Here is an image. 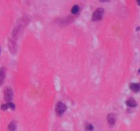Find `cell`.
Listing matches in <instances>:
<instances>
[{
    "instance_id": "cell-4",
    "label": "cell",
    "mask_w": 140,
    "mask_h": 131,
    "mask_svg": "<svg viewBox=\"0 0 140 131\" xmlns=\"http://www.w3.org/2000/svg\"><path fill=\"white\" fill-rule=\"evenodd\" d=\"M107 119L109 124L113 126V125L115 124V121H116V115L114 113H110L107 115Z\"/></svg>"
},
{
    "instance_id": "cell-12",
    "label": "cell",
    "mask_w": 140,
    "mask_h": 131,
    "mask_svg": "<svg viewBox=\"0 0 140 131\" xmlns=\"http://www.w3.org/2000/svg\"><path fill=\"white\" fill-rule=\"evenodd\" d=\"M7 104H8V108H10L11 109H13V110H14L15 108V105L14 104H13V102H8L7 103Z\"/></svg>"
},
{
    "instance_id": "cell-15",
    "label": "cell",
    "mask_w": 140,
    "mask_h": 131,
    "mask_svg": "<svg viewBox=\"0 0 140 131\" xmlns=\"http://www.w3.org/2000/svg\"><path fill=\"white\" fill-rule=\"evenodd\" d=\"M137 4L139 6H140V0H137Z\"/></svg>"
},
{
    "instance_id": "cell-11",
    "label": "cell",
    "mask_w": 140,
    "mask_h": 131,
    "mask_svg": "<svg viewBox=\"0 0 140 131\" xmlns=\"http://www.w3.org/2000/svg\"><path fill=\"white\" fill-rule=\"evenodd\" d=\"M94 130V127L90 124H87L85 126V130L87 131H92Z\"/></svg>"
},
{
    "instance_id": "cell-2",
    "label": "cell",
    "mask_w": 140,
    "mask_h": 131,
    "mask_svg": "<svg viewBox=\"0 0 140 131\" xmlns=\"http://www.w3.org/2000/svg\"><path fill=\"white\" fill-rule=\"evenodd\" d=\"M4 98L5 100L8 102H11L13 100V91L10 87H7L4 90Z\"/></svg>"
},
{
    "instance_id": "cell-14",
    "label": "cell",
    "mask_w": 140,
    "mask_h": 131,
    "mask_svg": "<svg viewBox=\"0 0 140 131\" xmlns=\"http://www.w3.org/2000/svg\"><path fill=\"white\" fill-rule=\"evenodd\" d=\"M101 2H109L110 0H99Z\"/></svg>"
},
{
    "instance_id": "cell-6",
    "label": "cell",
    "mask_w": 140,
    "mask_h": 131,
    "mask_svg": "<svg viewBox=\"0 0 140 131\" xmlns=\"http://www.w3.org/2000/svg\"><path fill=\"white\" fill-rule=\"evenodd\" d=\"M5 76H6V68L3 67L0 69V85H2L3 84Z\"/></svg>"
},
{
    "instance_id": "cell-16",
    "label": "cell",
    "mask_w": 140,
    "mask_h": 131,
    "mask_svg": "<svg viewBox=\"0 0 140 131\" xmlns=\"http://www.w3.org/2000/svg\"><path fill=\"white\" fill-rule=\"evenodd\" d=\"M0 53H1V49H0Z\"/></svg>"
},
{
    "instance_id": "cell-3",
    "label": "cell",
    "mask_w": 140,
    "mask_h": 131,
    "mask_svg": "<svg viewBox=\"0 0 140 131\" xmlns=\"http://www.w3.org/2000/svg\"><path fill=\"white\" fill-rule=\"evenodd\" d=\"M66 104H64L63 102H58L57 104H56V111L57 113V114L58 115H62L65 111H66Z\"/></svg>"
},
{
    "instance_id": "cell-7",
    "label": "cell",
    "mask_w": 140,
    "mask_h": 131,
    "mask_svg": "<svg viewBox=\"0 0 140 131\" xmlns=\"http://www.w3.org/2000/svg\"><path fill=\"white\" fill-rule=\"evenodd\" d=\"M130 89L135 92H138L140 91V84L131 83L130 85Z\"/></svg>"
},
{
    "instance_id": "cell-8",
    "label": "cell",
    "mask_w": 140,
    "mask_h": 131,
    "mask_svg": "<svg viewBox=\"0 0 140 131\" xmlns=\"http://www.w3.org/2000/svg\"><path fill=\"white\" fill-rule=\"evenodd\" d=\"M126 104L127 106H130V107H135L137 106V102L133 98H130V99L126 100Z\"/></svg>"
},
{
    "instance_id": "cell-5",
    "label": "cell",
    "mask_w": 140,
    "mask_h": 131,
    "mask_svg": "<svg viewBox=\"0 0 140 131\" xmlns=\"http://www.w3.org/2000/svg\"><path fill=\"white\" fill-rule=\"evenodd\" d=\"M8 47L9 49L12 53H15L17 52V45H16L15 41H13V40H9Z\"/></svg>"
},
{
    "instance_id": "cell-10",
    "label": "cell",
    "mask_w": 140,
    "mask_h": 131,
    "mask_svg": "<svg viewBox=\"0 0 140 131\" xmlns=\"http://www.w3.org/2000/svg\"><path fill=\"white\" fill-rule=\"evenodd\" d=\"M79 11V7L77 5H74L72 8V9H71V13L73 14H77Z\"/></svg>"
},
{
    "instance_id": "cell-9",
    "label": "cell",
    "mask_w": 140,
    "mask_h": 131,
    "mask_svg": "<svg viewBox=\"0 0 140 131\" xmlns=\"http://www.w3.org/2000/svg\"><path fill=\"white\" fill-rule=\"evenodd\" d=\"M8 129L9 131H15L17 129V123L15 122H12L11 123H10Z\"/></svg>"
},
{
    "instance_id": "cell-1",
    "label": "cell",
    "mask_w": 140,
    "mask_h": 131,
    "mask_svg": "<svg viewBox=\"0 0 140 131\" xmlns=\"http://www.w3.org/2000/svg\"><path fill=\"white\" fill-rule=\"evenodd\" d=\"M104 14V9L103 8H98L94 11L92 16V20L93 21H99L102 19Z\"/></svg>"
},
{
    "instance_id": "cell-13",
    "label": "cell",
    "mask_w": 140,
    "mask_h": 131,
    "mask_svg": "<svg viewBox=\"0 0 140 131\" xmlns=\"http://www.w3.org/2000/svg\"><path fill=\"white\" fill-rule=\"evenodd\" d=\"M1 108H2V110L6 111V110H7L8 108V104H2V106H1Z\"/></svg>"
}]
</instances>
